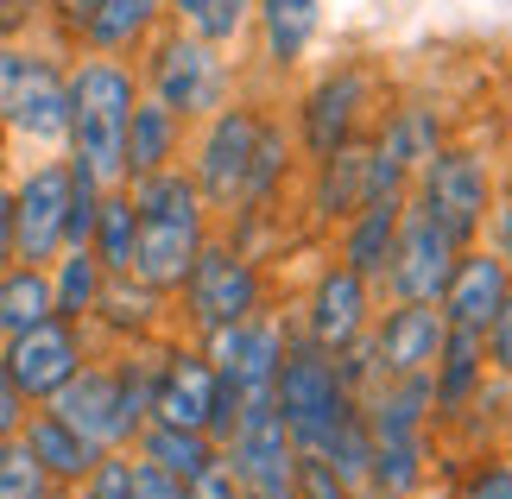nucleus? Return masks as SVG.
<instances>
[{"mask_svg": "<svg viewBox=\"0 0 512 499\" xmlns=\"http://www.w3.org/2000/svg\"><path fill=\"white\" fill-rule=\"evenodd\" d=\"M133 455V449H127ZM133 499H184V481H171L165 468H152V462H140L133 455Z\"/></svg>", "mask_w": 512, "mask_h": 499, "instance_id": "ea45409f", "label": "nucleus"}, {"mask_svg": "<svg viewBox=\"0 0 512 499\" xmlns=\"http://www.w3.org/2000/svg\"><path fill=\"white\" fill-rule=\"evenodd\" d=\"M133 70H140V95L165 102L184 127L209 121V114L241 89V64H234L228 51L203 45V38L184 32V26H159V32H152L146 51L133 57Z\"/></svg>", "mask_w": 512, "mask_h": 499, "instance_id": "7ed1b4c3", "label": "nucleus"}, {"mask_svg": "<svg viewBox=\"0 0 512 499\" xmlns=\"http://www.w3.org/2000/svg\"><path fill=\"white\" fill-rule=\"evenodd\" d=\"M411 196V190H405ZM405 196H367L361 209L336 228V259L348 272H361L373 291L386 278V259H392V241H399V215H405Z\"/></svg>", "mask_w": 512, "mask_h": 499, "instance_id": "5701e85b", "label": "nucleus"}, {"mask_svg": "<svg viewBox=\"0 0 512 499\" xmlns=\"http://www.w3.org/2000/svg\"><path fill=\"white\" fill-rule=\"evenodd\" d=\"M19 443L32 449V462L45 468L57 487H76V481H83V474L108 455V449H95L89 436H76L51 405H32V411H26V424H19Z\"/></svg>", "mask_w": 512, "mask_h": 499, "instance_id": "393cba45", "label": "nucleus"}, {"mask_svg": "<svg viewBox=\"0 0 512 499\" xmlns=\"http://www.w3.org/2000/svg\"><path fill=\"white\" fill-rule=\"evenodd\" d=\"M89 354H95L89 323H64V316H51V323L0 342V361H7L13 386L26 392V405H51V398L64 392V379H76V367H83Z\"/></svg>", "mask_w": 512, "mask_h": 499, "instance_id": "f8f14e48", "label": "nucleus"}, {"mask_svg": "<svg viewBox=\"0 0 512 499\" xmlns=\"http://www.w3.org/2000/svg\"><path fill=\"white\" fill-rule=\"evenodd\" d=\"M165 304H171L165 291H152V285H140L133 272H121V278H108V285H102V297H95L89 335H95V342H108V348L159 342V335H165V316H171Z\"/></svg>", "mask_w": 512, "mask_h": 499, "instance_id": "6ab92c4d", "label": "nucleus"}, {"mask_svg": "<svg viewBox=\"0 0 512 499\" xmlns=\"http://www.w3.org/2000/svg\"><path fill=\"white\" fill-rule=\"evenodd\" d=\"M481 386H487V348H481V335L449 329L443 335V354L430 361V417H437V424H462V417L475 411Z\"/></svg>", "mask_w": 512, "mask_h": 499, "instance_id": "4be33fe9", "label": "nucleus"}, {"mask_svg": "<svg viewBox=\"0 0 512 499\" xmlns=\"http://www.w3.org/2000/svg\"><path fill=\"white\" fill-rule=\"evenodd\" d=\"M272 405H279L298 455H317L329 436H336V424H348V417L361 411V405H354V392L342 386L336 354L317 348V342H304L298 329H291L285 361H279V373H272Z\"/></svg>", "mask_w": 512, "mask_h": 499, "instance_id": "20e7f679", "label": "nucleus"}, {"mask_svg": "<svg viewBox=\"0 0 512 499\" xmlns=\"http://www.w3.org/2000/svg\"><path fill=\"white\" fill-rule=\"evenodd\" d=\"M26 392L13 386V373H7V361H0V443H7V436H19V424H26Z\"/></svg>", "mask_w": 512, "mask_h": 499, "instance_id": "79ce46f5", "label": "nucleus"}, {"mask_svg": "<svg viewBox=\"0 0 512 499\" xmlns=\"http://www.w3.org/2000/svg\"><path fill=\"white\" fill-rule=\"evenodd\" d=\"M361 203H367V133L310 165V215H317V222L342 228Z\"/></svg>", "mask_w": 512, "mask_h": 499, "instance_id": "bb28decb", "label": "nucleus"}, {"mask_svg": "<svg viewBox=\"0 0 512 499\" xmlns=\"http://www.w3.org/2000/svg\"><path fill=\"white\" fill-rule=\"evenodd\" d=\"M500 190H512V152H506V184H500Z\"/></svg>", "mask_w": 512, "mask_h": 499, "instance_id": "49530a36", "label": "nucleus"}, {"mask_svg": "<svg viewBox=\"0 0 512 499\" xmlns=\"http://www.w3.org/2000/svg\"><path fill=\"white\" fill-rule=\"evenodd\" d=\"M241 499H266V493H241Z\"/></svg>", "mask_w": 512, "mask_h": 499, "instance_id": "de8ad7c7", "label": "nucleus"}, {"mask_svg": "<svg viewBox=\"0 0 512 499\" xmlns=\"http://www.w3.org/2000/svg\"><path fill=\"white\" fill-rule=\"evenodd\" d=\"M70 57H57L51 45H32L26 70L13 83V102L0 114V133L19 139V146H38V152H64V133H70V83H64Z\"/></svg>", "mask_w": 512, "mask_h": 499, "instance_id": "9b49d317", "label": "nucleus"}, {"mask_svg": "<svg viewBox=\"0 0 512 499\" xmlns=\"http://www.w3.org/2000/svg\"><path fill=\"white\" fill-rule=\"evenodd\" d=\"M487 247H494L506 259V272H512V190L494 196V215H487Z\"/></svg>", "mask_w": 512, "mask_h": 499, "instance_id": "c03bdc74", "label": "nucleus"}, {"mask_svg": "<svg viewBox=\"0 0 512 499\" xmlns=\"http://www.w3.org/2000/svg\"><path fill=\"white\" fill-rule=\"evenodd\" d=\"M133 455H140V462H152V468H165L171 481H190V474H203L215 455L209 436L203 430H177V424H146L140 436H133Z\"/></svg>", "mask_w": 512, "mask_h": 499, "instance_id": "7c9ffc66", "label": "nucleus"}, {"mask_svg": "<svg viewBox=\"0 0 512 499\" xmlns=\"http://www.w3.org/2000/svg\"><path fill=\"white\" fill-rule=\"evenodd\" d=\"M506 291H512V272H506V259L475 241V247H462L456 253V272H449V285L437 297V310H443V323L449 329H468V335H487V323L500 316L506 304Z\"/></svg>", "mask_w": 512, "mask_h": 499, "instance_id": "a211bd4d", "label": "nucleus"}, {"mask_svg": "<svg viewBox=\"0 0 512 499\" xmlns=\"http://www.w3.org/2000/svg\"><path fill=\"white\" fill-rule=\"evenodd\" d=\"M184 32H196L215 51H234L241 38H253V0H203V7L184 19Z\"/></svg>", "mask_w": 512, "mask_h": 499, "instance_id": "473e14b6", "label": "nucleus"}, {"mask_svg": "<svg viewBox=\"0 0 512 499\" xmlns=\"http://www.w3.org/2000/svg\"><path fill=\"white\" fill-rule=\"evenodd\" d=\"M64 83H70L64 158L76 171H89L102 190L127 184V121H133V102H140V70H133V57L76 51Z\"/></svg>", "mask_w": 512, "mask_h": 499, "instance_id": "f257e3e1", "label": "nucleus"}, {"mask_svg": "<svg viewBox=\"0 0 512 499\" xmlns=\"http://www.w3.org/2000/svg\"><path fill=\"white\" fill-rule=\"evenodd\" d=\"M494 196H500V177L468 146H443L437 158H424V165L411 171V203H418L456 247H475L487 234Z\"/></svg>", "mask_w": 512, "mask_h": 499, "instance_id": "0eeeda50", "label": "nucleus"}, {"mask_svg": "<svg viewBox=\"0 0 512 499\" xmlns=\"http://www.w3.org/2000/svg\"><path fill=\"white\" fill-rule=\"evenodd\" d=\"M260 114L266 102L260 95H241L234 89L209 121L190 127V146H184V171L190 184L203 190L209 215H234L247 196V177H253V139H260Z\"/></svg>", "mask_w": 512, "mask_h": 499, "instance_id": "39448f33", "label": "nucleus"}, {"mask_svg": "<svg viewBox=\"0 0 512 499\" xmlns=\"http://www.w3.org/2000/svg\"><path fill=\"white\" fill-rule=\"evenodd\" d=\"M177 297H184L177 316H184L190 342H203V335L228 329V323H247V316L266 310V272H260V259L241 253L228 234H209Z\"/></svg>", "mask_w": 512, "mask_h": 499, "instance_id": "423d86ee", "label": "nucleus"}, {"mask_svg": "<svg viewBox=\"0 0 512 499\" xmlns=\"http://www.w3.org/2000/svg\"><path fill=\"white\" fill-rule=\"evenodd\" d=\"M64 215H70V158L45 152L13 177V259L51 266L64 253Z\"/></svg>", "mask_w": 512, "mask_h": 499, "instance_id": "9d476101", "label": "nucleus"}, {"mask_svg": "<svg viewBox=\"0 0 512 499\" xmlns=\"http://www.w3.org/2000/svg\"><path fill=\"white\" fill-rule=\"evenodd\" d=\"M76 499H133V455L108 449L83 481H76Z\"/></svg>", "mask_w": 512, "mask_h": 499, "instance_id": "f704fd0d", "label": "nucleus"}, {"mask_svg": "<svg viewBox=\"0 0 512 499\" xmlns=\"http://www.w3.org/2000/svg\"><path fill=\"white\" fill-rule=\"evenodd\" d=\"M456 499H512V455H487L468 468V481L456 487Z\"/></svg>", "mask_w": 512, "mask_h": 499, "instance_id": "c9c22d12", "label": "nucleus"}, {"mask_svg": "<svg viewBox=\"0 0 512 499\" xmlns=\"http://www.w3.org/2000/svg\"><path fill=\"white\" fill-rule=\"evenodd\" d=\"M449 146V127H443V114L430 108V102H399V108H386L380 114V127L367 133V152L380 158V165L392 171H418L424 158H437Z\"/></svg>", "mask_w": 512, "mask_h": 499, "instance_id": "b1692460", "label": "nucleus"}, {"mask_svg": "<svg viewBox=\"0 0 512 499\" xmlns=\"http://www.w3.org/2000/svg\"><path fill=\"white\" fill-rule=\"evenodd\" d=\"M38 7H45V26L57 32V45H70V32L83 26V13L95 7V0H38Z\"/></svg>", "mask_w": 512, "mask_h": 499, "instance_id": "37998d69", "label": "nucleus"}, {"mask_svg": "<svg viewBox=\"0 0 512 499\" xmlns=\"http://www.w3.org/2000/svg\"><path fill=\"white\" fill-rule=\"evenodd\" d=\"M215 392H222V373L209 367L203 342H165L159 354V386H152V417L146 424H177V430H203L215 417Z\"/></svg>", "mask_w": 512, "mask_h": 499, "instance_id": "dca6fc26", "label": "nucleus"}, {"mask_svg": "<svg viewBox=\"0 0 512 499\" xmlns=\"http://www.w3.org/2000/svg\"><path fill=\"white\" fill-rule=\"evenodd\" d=\"M133 247H140V215H133L127 184H114V190H102V209H95L89 253L102 259L108 278H121V272H133Z\"/></svg>", "mask_w": 512, "mask_h": 499, "instance_id": "c756f323", "label": "nucleus"}, {"mask_svg": "<svg viewBox=\"0 0 512 499\" xmlns=\"http://www.w3.org/2000/svg\"><path fill=\"white\" fill-rule=\"evenodd\" d=\"M171 26L165 0H95L83 13V26L70 32V51H95V57H140L146 38Z\"/></svg>", "mask_w": 512, "mask_h": 499, "instance_id": "aec40b11", "label": "nucleus"}, {"mask_svg": "<svg viewBox=\"0 0 512 499\" xmlns=\"http://www.w3.org/2000/svg\"><path fill=\"white\" fill-rule=\"evenodd\" d=\"M45 272H51V304H57V316H64V323H89L95 297H102V285H108L102 259H95L89 247H64Z\"/></svg>", "mask_w": 512, "mask_h": 499, "instance_id": "2f4dec72", "label": "nucleus"}, {"mask_svg": "<svg viewBox=\"0 0 512 499\" xmlns=\"http://www.w3.org/2000/svg\"><path fill=\"white\" fill-rule=\"evenodd\" d=\"M373 95H380V83H373V70L354 64V57L317 70V83H310L298 95V108H291V133H298V158H304V165H317V158L342 152L348 139L367 133Z\"/></svg>", "mask_w": 512, "mask_h": 499, "instance_id": "6e6552de", "label": "nucleus"}, {"mask_svg": "<svg viewBox=\"0 0 512 499\" xmlns=\"http://www.w3.org/2000/svg\"><path fill=\"white\" fill-rule=\"evenodd\" d=\"M323 32V0H253V38H260L266 76H291Z\"/></svg>", "mask_w": 512, "mask_h": 499, "instance_id": "412c9836", "label": "nucleus"}, {"mask_svg": "<svg viewBox=\"0 0 512 499\" xmlns=\"http://www.w3.org/2000/svg\"><path fill=\"white\" fill-rule=\"evenodd\" d=\"M127 196H133V215H140L133 278L152 285V291H165V297H177L190 266H196V253H203V241L215 234V215L203 203V190L190 184L184 165H165V171L127 177Z\"/></svg>", "mask_w": 512, "mask_h": 499, "instance_id": "f03ea898", "label": "nucleus"}, {"mask_svg": "<svg viewBox=\"0 0 512 499\" xmlns=\"http://www.w3.org/2000/svg\"><path fill=\"white\" fill-rule=\"evenodd\" d=\"M51 316H57L51 272L26 266V259H7V266H0V342H7V335H26L38 323H51Z\"/></svg>", "mask_w": 512, "mask_h": 499, "instance_id": "c85d7f7f", "label": "nucleus"}, {"mask_svg": "<svg viewBox=\"0 0 512 499\" xmlns=\"http://www.w3.org/2000/svg\"><path fill=\"white\" fill-rule=\"evenodd\" d=\"M0 499H57V481L32 462V449L19 436L0 443Z\"/></svg>", "mask_w": 512, "mask_h": 499, "instance_id": "72a5a7b5", "label": "nucleus"}, {"mask_svg": "<svg viewBox=\"0 0 512 499\" xmlns=\"http://www.w3.org/2000/svg\"><path fill=\"white\" fill-rule=\"evenodd\" d=\"M285 342H291V323L272 316V310H260V316H247V323H228V329L203 335V354L241 398H266L272 373H279V361H285Z\"/></svg>", "mask_w": 512, "mask_h": 499, "instance_id": "2eb2a0df", "label": "nucleus"}, {"mask_svg": "<svg viewBox=\"0 0 512 499\" xmlns=\"http://www.w3.org/2000/svg\"><path fill=\"white\" fill-rule=\"evenodd\" d=\"M481 348H487V373H494V379H512V291H506L500 316H494V323H487Z\"/></svg>", "mask_w": 512, "mask_h": 499, "instance_id": "4c0bfd02", "label": "nucleus"}, {"mask_svg": "<svg viewBox=\"0 0 512 499\" xmlns=\"http://www.w3.org/2000/svg\"><path fill=\"white\" fill-rule=\"evenodd\" d=\"M291 499H354L342 481H336V468L317 462V455H298V481H291Z\"/></svg>", "mask_w": 512, "mask_h": 499, "instance_id": "e433bc0d", "label": "nucleus"}, {"mask_svg": "<svg viewBox=\"0 0 512 499\" xmlns=\"http://www.w3.org/2000/svg\"><path fill=\"white\" fill-rule=\"evenodd\" d=\"M367 329H373V285L361 272H348L342 259H329V266L310 278V291H304L298 335L317 342V348H329V354H342V348L361 342Z\"/></svg>", "mask_w": 512, "mask_h": 499, "instance_id": "4468645a", "label": "nucleus"}, {"mask_svg": "<svg viewBox=\"0 0 512 499\" xmlns=\"http://www.w3.org/2000/svg\"><path fill=\"white\" fill-rule=\"evenodd\" d=\"M291 171H298V133H291V121L266 102L260 139H253V177H247V196H241L234 215H272V203H279L285 184H291Z\"/></svg>", "mask_w": 512, "mask_h": 499, "instance_id": "a878e982", "label": "nucleus"}, {"mask_svg": "<svg viewBox=\"0 0 512 499\" xmlns=\"http://www.w3.org/2000/svg\"><path fill=\"white\" fill-rule=\"evenodd\" d=\"M222 462H228V474H234L241 493L291 499V481H298V443H291L272 392L266 398H241V417H234V436L222 443Z\"/></svg>", "mask_w": 512, "mask_h": 499, "instance_id": "1a4fd4ad", "label": "nucleus"}, {"mask_svg": "<svg viewBox=\"0 0 512 499\" xmlns=\"http://www.w3.org/2000/svg\"><path fill=\"white\" fill-rule=\"evenodd\" d=\"M184 146H190V127L177 121L165 102L140 95V102H133V121H127V177L184 165Z\"/></svg>", "mask_w": 512, "mask_h": 499, "instance_id": "cd10ccee", "label": "nucleus"}, {"mask_svg": "<svg viewBox=\"0 0 512 499\" xmlns=\"http://www.w3.org/2000/svg\"><path fill=\"white\" fill-rule=\"evenodd\" d=\"M13 259V184L0 177V266Z\"/></svg>", "mask_w": 512, "mask_h": 499, "instance_id": "a18cd8bd", "label": "nucleus"}, {"mask_svg": "<svg viewBox=\"0 0 512 499\" xmlns=\"http://www.w3.org/2000/svg\"><path fill=\"white\" fill-rule=\"evenodd\" d=\"M443 335L449 323L437 304H386V310H373L367 348H373L380 379H411V373H430V361L443 354Z\"/></svg>", "mask_w": 512, "mask_h": 499, "instance_id": "f3484780", "label": "nucleus"}, {"mask_svg": "<svg viewBox=\"0 0 512 499\" xmlns=\"http://www.w3.org/2000/svg\"><path fill=\"white\" fill-rule=\"evenodd\" d=\"M184 499H241V487H234L228 462L215 455V462H209L203 474H190V481H184Z\"/></svg>", "mask_w": 512, "mask_h": 499, "instance_id": "58836bf2", "label": "nucleus"}, {"mask_svg": "<svg viewBox=\"0 0 512 499\" xmlns=\"http://www.w3.org/2000/svg\"><path fill=\"white\" fill-rule=\"evenodd\" d=\"M456 241L430 222V215L405 196V215H399V241H392V259H386V278L380 291L392 297V304H437L449 272H456Z\"/></svg>", "mask_w": 512, "mask_h": 499, "instance_id": "ddd939ff", "label": "nucleus"}, {"mask_svg": "<svg viewBox=\"0 0 512 499\" xmlns=\"http://www.w3.org/2000/svg\"><path fill=\"white\" fill-rule=\"evenodd\" d=\"M38 26H45L38 0H0V38H32Z\"/></svg>", "mask_w": 512, "mask_h": 499, "instance_id": "a19ab883", "label": "nucleus"}]
</instances>
